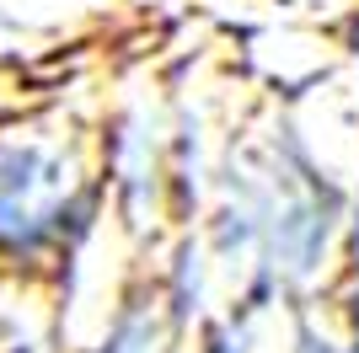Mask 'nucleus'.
<instances>
[{"mask_svg":"<svg viewBox=\"0 0 359 353\" xmlns=\"http://www.w3.org/2000/svg\"><path fill=\"white\" fill-rule=\"evenodd\" d=\"M107 176L43 123L0 129V273L43 279L70 263L102 220Z\"/></svg>","mask_w":359,"mask_h":353,"instance_id":"1","label":"nucleus"}]
</instances>
